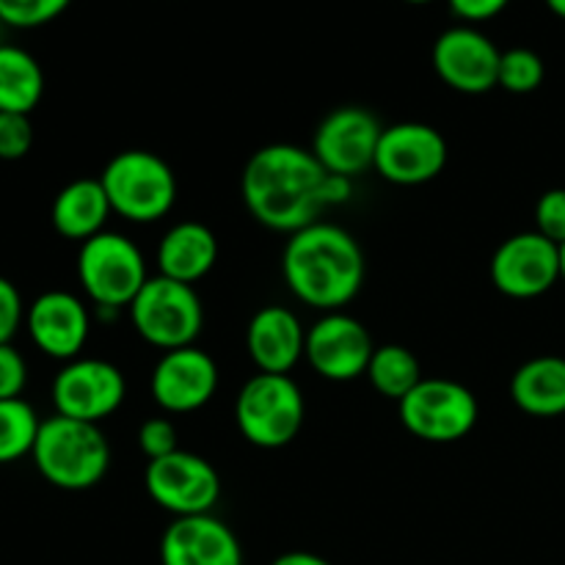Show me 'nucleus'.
Listing matches in <instances>:
<instances>
[{
	"mask_svg": "<svg viewBox=\"0 0 565 565\" xmlns=\"http://www.w3.org/2000/svg\"><path fill=\"white\" fill-rule=\"evenodd\" d=\"M326 169L312 149L296 143H268L246 160L241 196L246 210L265 230L292 235L320 221Z\"/></svg>",
	"mask_w": 565,
	"mask_h": 565,
	"instance_id": "1",
	"label": "nucleus"
},
{
	"mask_svg": "<svg viewBox=\"0 0 565 565\" xmlns=\"http://www.w3.org/2000/svg\"><path fill=\"white\" fill-rule=\"evenodd\" d=\"M281 276L301 303L318 312H340L364 285V252L348 230L315 221L287 235Z\"/></svg>",
	"mask_w": 565,
	"mask_h": 565,
	"instance_id": "2",
	"label": "nucleus"
},
{
	"mask_svg": "<svg viewBox=\"0 0 565 565\" xmlns=\"http://www.w3.org/2000/svg\"><path fill=\"white\" fill-rule=\"evenodd\" d=\"M31 458L50 486L61 491H86L103 483L108 475L110 445L99 425L53 414L42 419Z\"/></svg>",
	"mask_w": 565,
	"mask_h": 565,
	"instance_id": "3",
	"label": "nucleus"
},
{
	"mask_svg": "<svg viewBox=\"0 0 565 565\" xmlns=\"http://www.w3.org/2000/svg\"><path fill=\"white\" fill-rule=\"evenodd\" d=\"M114 215L130 224H154L177 204V174L149 149H125L99 174Z\"/></svg>",
	"mask_w": 565,
	"mask_h": 565,
	"instance_id": "4",
	"label": "nucleus"
},
{
	"mask_svg": "<svg viewBox=\"0 0 565 565\" xmlns=\"http://www.w3.org/2000/svg\"><path fill=\"white\" fill-rule=\"evenodd\" d=\"M307 403L290 375L257 373L235 401V423L243 439L259 450H281L303 428Z\"/></svg>",
	"mask_w": 565,
	"mask_h": 565,
	"instance_id": "5",
	"label": "nucleus"
},
{
	"mask_svg": "<svg viewBox=\"0 0 565 565\" xmlns=\"http://www.w3.org/2000/svg\"><path fill=\"white\" fill-rule=\"evenodd\" d=\"M136 334L160 351L196 345L204 326V307L196 287L169 276H149L130 307Z\"/></svg>",
	"mask_w": 565,
	"mask_h": 565,
	"instance_id": "6",
	"label": "nucleus"
},
{
	"mask_svg": "<svg viewBox=\"0 0 565 565\" xmlns=\"http://www.w3.org/2000/svg\"><path fill=\"white\" fill-rule=\"evenodd\" d=\"M77 281L97 309H125L147 285V257L136 241L121 232H99L81 243L77 252Z\"/></svg>",
	"mask_w": 565,
	"mask_h": 565,
	"instance_id": "7",
	"label": "nucleus"
},
{
	"mask_svg": "<svg viewBox=\"0 0 565 565\" xmlns=\"http://www.w3.org/2000/svg\"><path fill=\"white\" fill-rule=\"evenodd\" d=\"M403 428L428 445H452L467 439L480 417L478 397L452 379H423L401 403Z\"/></svg>",
	"mask_w": 565,
	"mask_h": 565,
	"instance_id": "8",
	"label": "nucleus"
},
{
	"mask_svg": "<svg viewBox=\"0 0 565 565\" xmlns=\"http://www.w3.org/2000/svg\"><path fill=\"white\" fill-rule=\"evenodd\" d=\"M143 489L158 508L174 519L213 513L221 500V475L207 458L188 450L147 463Z\"/></svg>",
	"mask_w": 565,
	"mask_h": 565,
	"instance_id": "9",
	"label": "nucleus"
},
{
	"mask_svg": "<svg viewBox=\"0 0 565 565\" xmlns=\"http://www.w3.org/2000/svg\"><path fill=\"white\" fill-rule=\"evenodd\" d=\"M55 414L99 425L114 417L127 397V381L116 364L94 356L64 362L50 386Z\"/></svg>",
	"mask_w": 565,
	"mask_h": 565,
	"instance_id": "10",
	"label": "nucleus"
},
{
	"mask_svg": "<svg viewBox=\"0 0 565 565\" xmlns=\"http://www.w3.org/2000/svg\"><path fill=\"white\" fill-rule=\"evenodd\" d=\"M445 136L425 121H397L381 130L373 169L392 185H425L447 166Z\"/></svg>",
	"mask_w": 565,
	"mask_h": 565,
	"instance_id": "11",
	"label": "nucleus"
},
{
	"mask_svg": "<svg viewBox=\"0 0 565 565\" xmlns=\"http://www.w3.org/2000/svg\"><path fill=\"white\" fill-rule=\"evenodd\" d=\"M375 348L379 345L373 342L367 326L340 309V312H323V318L309 326L303 359L320 379L345 384L367 375Z\"/></svg>",
	"mask_w": 565,
	"mask_h": 565,
	"instance_id": "12",
	"label": "nucleus"
},
{
	"mask_svg": "<svg viewBox=\"0 0 565 565\" xmlns=\"http://www.w3.org/2000/svg\"><path fill=\"white\" fill-rule=\"evenodd\" d=\"M491 285L508 298H541L561 281V246L541 232L511 235L494 252L489 265Z\"/></svg>",
	"mask_w": 565,
	"mask_h": 565,
	"instance_id": "13",
	"label": "nucleus"
},
{
	"mask_svg": "<svg viewBox=\"0 0 565 565\" xmlns=\"http://www.w3.org/2000/svg\"><path fill=\"white\" fill-rule=\"evenodd\" d=\"M381 125L367 108L342 105L318 125L312 138V154L329 174L359 177L375 163L381 141Z\"/></svg>",
	"mask_w": 565,
	"mask_h": 565,
	"instance_id": "14",
	"label": "nucleus"
},
{
	"mask_svg": "<svg viewBox=\"0 0 565 565\" xmlns=\"http://www.w3.org/2000/svg\"><path fill=\"white\" fill-rule=\"evenodd\" d=\"M218 364L196 345L166 351L149 375L152 401L166 414H191L207 406L218 392Z\"/></svg>",
	"mask_w": 565,
	"mask_h": 565,
	"instance_id": "15",
	"label": "nucleus"
},
{
	"mask_svg": "<svg viewBox=\"0 0 565 565\" xmlns=\"http://www.w3.org/2000/svg\"><path fill=\"white\" fill-rule=\"evenodd\" d=\"M502 50L475 25L447 28L434 42V70L452 92L486 94L500 77Z\"/></svg>",
	"mask_w": 565,
	"mask_h": 565,
	"instance_id": "16",
	"label": "nucleus"
},
{
	"mask_svg": "<svg viewBox=\"0 0 565 565\" xmlns=\"http://www.w3.org/2000/svg\"><path fill=\"white\" fill-rule=\"evenodd\" d=\"M25 329L44 356L72 362L81 356L92 334V312L75 292L47 290L28 307Z\"/></svg>",
	"mask_w": 565,
	"mask_h": 565,
	"instance_id": "17",
	"label": "nucleus"
},
{
	"mask_svg": "<svg viewBox=\"0 0 565 565\" xmlns=\"http://www.w3.org/2000/svg\"><path fill=\"white\" fill-rule=\"evenodd\" d=\"M163 565H243L237 535L213 513L171 519L160 539Z\"/></svg>",
	"mask_w": 565,
	"mask_h": 565,
	"instance_id": "18",
	"label": "nucleus"
},
{
	"mask_svg": "<svg viewBox=\"0 0 565 565\" xmlns=\"http://www.w3.org/2000/svg\"><path fill=\"white\" fill-rule=\"evenodd\" d=\"M246 348L259 373L290 375L307 351V329L292 309L268 303L248 320Z\"/></svg>",
	"mask_w": 565,
	"mask_h": 565,
	"instance_id": "19",
	"label": "nucleus"
},
{
	"mask_svg": "<svg viewBox=\"0 0 565 565\" xmlns=\"http://www.w3.org/2000/svg\"><path fill=\"white\" fill-rule=\"evenodd\" d=\"M158 274L196 285L218 263V237L202 221H180L158 243Z\"/></svg>",
	"mask_w": 565,
	"mask_h": 565,
	"instance_id": "20",
	"label": "nucleus"
},
{
	"mask_svg": "<svg viewBox=\"0 0 565 565\" xmlns=\"http://www.w3.org/2000/svg\"><path fill=\"white\" fill-rule=\"evenodd\" d=\"M114 215L99 177H81L70 185L61 188L50 207V221L53 230L66 241L86 243L94 235L105 232L108 218Z\"/></svg>",
	"mask_w": 565,
	"mask_h": 565,
	"instance_id": "21",
	"label": "nucleus"
},
{
	"mask_svg": "<svg viewBox=\"0 0 565 565\" xmlns=\"http://www.w3.org/2000/svg\"><path fill=\"white\" fill-rule=\"evenodd\" d=\"M511 401L527 417L552 419L565 414V359H527L511 379Z\"/></svg>",
	"mask_w": 565,
	"mask_h": 565,
	"instance_id": "22",
	"label": "nucleus"
},
{
	"mask_svg": "<svg viewBox=\"0 0 565 565\" xmlns=\"http://www.w3.org/2000/svg\"><path fill=\"white\" fill-rule=\"evenodd\" d=\"M42 97V64L17 44H0V114L31 116Z\"/></svg>",
	"mask_w": 565,
	"mask_h": 565,
	"instance_id": "23",
	"label": "nucleus"
},
{
	"mask_svg": "<svg viewBox=\"0 0 565 565\" xmlns=\"http://www.w3.org/2000/svg\"><path fill=\"white\" fill-rule=\"evenodd\" d=\"M364 379L370 381V386H373L381 397L401 403L425 375L417 353L408 351L406 345L390 342V345L375 348Z\"/></svg>",
	"mask_w": 565,
	"mask_h": 565,
	"instance_id": "24",
	"label": "nucleus"
},
{
	"mask_svg": "<svg viewBox=\"0 0 565 565\" xmlns=\"http://www.w3.org/2000/svg\"><path fill=\"white\" fill-rule=\"evenodd\" d=\"M39 428L42 419L25 397L0 401V467L31 456Z\"/></svg>",
	"mask_w": 565,
	"mask_h": 565,
	"instance_id": "25",
	"label": "nucleus"
},
{
	"mask_svg": "<svg viewBox=\"0 0 565 565\" xmlns=\"http://www.w3.org/2000/svg\"><path fill=\"white\" fill-rule=\"evenodd\" d=\"M546 66L535 50L511 47L500 58V77L497 86L511 94H533L544 83Z\"/></svg>",
	"mask_w": 565,
	"mask_h": 565,
	"instance_id": "26",
	"label": "nucleus"
},
{
	"mask_svg": "<svg viewBox=\"0 0 565 565\" xmlns=\"http://www.w3.org/2000/svg\"><path fill=\"white\" fill-rule=\"evenodd\" d=\"M72 0H0V22L9 28H39L70 9Z\"/></svg>",
	"mask_w": 565,
	"mask_h": 565,
	"instance_id": "27",
	"label": "nucleus"
},
{
	"mask_svg": "<svg viewBox=\"0 0 565 565\" xmlns=\"http://www.w3.org/2000/svg\"><path fill=\"white\" fill-rule=\"evenodd\" d=\"M138 447H141L143 456L149 461H158V458L171 456L174 450H180V434H177V425L169 417H149L143 419L141 428H138Z\"/></svg>",
	"mask_w": 565,
	"mask_h": 565,
	"instance_id": "28",
	"label": "nucleus"
},
{
	"mask_svg": "<svg viewBox=\"0 0 565 565\" xmlns=\"http://www.w3.org/2000/svg\"><path fill=\"white\" fill-rule=\"evenodd\" d=\"M535 232L552 243H565V188H550L535 202Z\"/></svg>",
	"mask_w": 565,
	"mask_h": 565,
	"instance_id": "29",
	"label": "nucleus"
},
{
	"mask_svg": "<svg viewBox=\"0 0 565 565\" xmlns=\"http://www.w3.org/2000/svg\"><path fill=\"white\" fill-rule=\"evenodd\" d=\"M33 147V125L28 114H0V160H22Z\"/></svg>",
	"mask_w": 565,
	"mask_h": 565,
	"instance_id": "30",
	"label": "nucleus"
},
{
	"mask_svg": "<svg viewBox=\"0 0 565 565\" xmlns=\"http://www.w3.org/2000/svg\"><path fill=\"white\" fill-rule=\"evenodd\" d=\"M25 301L11 279L0 276V345H9L20 326H25Z\"/></svg>",
	"mask_w": 565,
	"mask_h": 565,
	"instance_id": "31",
	"label": "nucleus"
},
{
	"mask_svg": "<svg viewBox=\"0 0 565 565\" xmlns=\"http://www.w3.org/2000/svg\"><path fill=\"white\" fill-rule=\"evenodd\" d=\"M28 384V362L14 345H0V401L22 397Z\"/></svg>",
	"mask_w": 565,
	"mask_h": 565,
	"instance_id": "32",
	"label": "nucleus"
},
{
	"mask_svg": "<svg viewBox=\"0 0 565 565\" xmlns=\"http://www.w3.org/2000/svg\"><path fill=\"white\" fill-rule=\"evenodd\" d=\"M511 0H447L452 14L463 22H486V20H494L497 14L508 9Z\"/></svg>",
	"mask_w": 565,
	"mask_h": 565,
	"instance_id": "33",
	"label": "nucleus"
},
{
	"mask_svg": "<svg viewBox=\"0 0 565 565\" xmlns=\"http://www.w3.org/2000/svg\"><path fill=\"white\" fill-rule=\"evenodd\" d=\"M353 196V180L342 174H329L326 171L323 180V207H340V204L351 202Z\"/></svg>",
	"mask_w": 565,
	"mask_h": 565,
	"instance_id": "34",
	"label": "nucleus"
},
{
	"mask_svg": "<svg viewBox=\"0 0 565 565\" xmlns=\"http://www.w3.org/2000/svg\"><path fill=\"white\" fill-rule=\"evenodd\" d=\"M270 565H331V563L326 561V557L315 555V552L296 550V552H285V555H279Z\"/></svg>",
	"mask_w": 565,
	"mask_h": 565,
	"instance_id": "35",
	"label": "nucleus"
},
{
	"mask_svg": "<svg viewBox=\"0 0 565 565\" xmlns=\"http://www.w3.org/2000/svg\"><path fill=\"white\" fill-rule=\"evenodd\" d=\"M546 6H550L552 14H557L561 20H565V0H546Z\"/></svg>",
	"mask_w": 565,
	"mask_h": 565,
	"instance_id": "36",
	"label": "nucleus"
},
{
	"mask_svg": "<svg viewBox=\"0 0 565 565\" xmlns=\"http://www.w3.org/2000/svg\"><path fill=\"white\" fill-rule=\"evenodd\" d=\"M561 281H565V243L561 246Z\"/></svg>",
	"mask_w": 565,
	"mask_h": 565,
	"instance_id": "37",
	"label": "nucleus"
},
{
	"mask_svg": "<svg viewBox=\"0 0 565 565\" xmlns=\"http://www.w3.org/2000/svg\"><path fill=\"white\" fill-rule=\"evenodd\" d=\"M406 3H414V6H425V3H434V0H406Z\"/></svg>",
	"mask_w": 565,
	"mask_h": 565,
	"instance_id": "38",
	"label": "nucleus"
}]
</instances>
